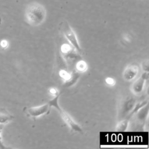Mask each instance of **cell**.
I'll return each mask as SVG.
<instances>
[{
	"label": "cell",
	"instance_id": "cell-1",
	"mask_svg": "<svg viewBox=\"0 0 149 149\" xmlns=\"http://www.w3.org/2000/svg\"><path fill=\"white\" fill-rule=\"evenodd\" d=\"M25 19L30 26H38L45 20L47 11L45 7L38 2L30 3L25 10Z\"/></svg>",
	"mask_w": 149,
	"mask_h": 149
},
{
	"label": "cell",
	"instance_id": "cell-2",
	"mask_svg": "<svg viewBox=\"0 0 149 149\" xmlns=\"http://www.w3.org/2000/svg\"><path fill=\"white\" fill-rule=\"evenodd\" d=\"M59 96L60 94L55 96L53 99H52L48 102L51 107H54L55 108L57 109L63 120L72 131L79 133L82 132V129L81 126L77 122H76L66 111H65L60 107L58 103V99Z\"/></svg>",
	"mask_w": 149,
	"mask_h": 149
},
{
	"label": "cell",
	"instance_id": "cell-3",
	"mask_svg": "<svg viewBox=\"0 0 149 149\" xmlns=\"http://www.w3.org/2000/svg\"><path fill=\"white\" fill-rule=\"evenodd\" d=\"M61 30L69 42V44L79 53L81 52V48L79 44L77 37L70 26L66 21L61 23Z\"/></svg>",
	"mask_w": 149,
	"mask_h": 149
},
{
	"label": "cell",
	"instance_id": "cell-4",
	"mask_svg": "<svg viewBox=\"0 0 149 149\" xmlns=\"http://www.w3.org/2000/svg\"><path fill=\"white\" fill-rule=\"evenodd\" d=\"M51 107L50 104L48 102L39 106L28 108L26 109V112L27 116L30 117L37 118L48 114L50 111Z\"/></svg>",
	"mask_w": 149,
	"mask_h": 149
},
{
	"label": "cell",
	"instance_id": "cell-5",
	"mask_svg": "<svg viewBox=\"0 0 149 149\" xmlns=\"http://www.w3.org/2000/svg\"><path fill=\"white\" fill-rule=\"evenodd\" d=\"M148 78V72H144L141 76L136 79L131 86V91L135 95L141 94L144 88L146 81Z\"/></svg>",
	"mask_w": 149,
	"mask_h": 149
},
{
	"label": "cell",
	"instance_id": "cell-6",
	"mask_svg": "<svg viewBox=\"0 0 149 149\" xmlns=\"http://www.w3.org/2000/svg\"><path fill=\"white\" fill-rule=\"evenodd\" d=\"M139 72V67L136 64H130L127 65L123 70V78L125 80L130 81L133 80Z\"/></svg>",
	"mask_w": 149,
	"mask_h": 149
},
{
	"label": "cell",
	"instance_id": "cell-7",
	"mask_svg": "<svg viewBox=\"0 0 149 149\" xmlns=\"http://www.w3.org/2000/svg\"><path fill=\"white\" fill-rule=\"evenodd\" d=\"M136 104L135 100L132 97H128L126 99V100L123 102V105L121 106V111L123 115L128 114L132 110L134 105Z\"/></svg>",
	"mask_w": 149,
	"mask_h": 149
},
{
	"label": "cell",
	"instance_id": "cell-8",
	"mask_svg": "<svg viewBox=\"0 0 149 149\" xmlns=\"http://www.w3.org/2000/svg\"><path fill=\"white\" fill-rule=\"evenodd\" d=\"M14 116L12 115L6 109L3 108H0V123L6 124L12 120H13Z\"/></svg>",
	"mask_w": 149,
	"mask_h": 149
},
{
	"label": "cell",
	"instance_id": "cell-9",
	"mask_svg": "<svg viewBox=\"0 0 149 149\" xmlns=\"http://www.w3.org/2000/svg\"><path fill=\"white\" fill-rule=\"evenodd\" d=\"M74 49H75L70 44L64 43L61 46V52L62 54L65 56H72Z\"/></svg>",
	"mask_w": 149,
	"mask_h": 149
},
{
	"label": "cell",
	"instance_id": "cell-10",
	"mask_svg": "<svg viewBox=\"0 0 149 149\" xmlns=\"http://www.w3.org/2000/svg\"><path fill=\"white\" fill-rule=\"evenodd\" d=\"M59 75L60 77L66 83H69L73 78V75L65 69H60L59 71Z\"/></svg>",
	"mask_w": 149,
	"mask_h": 149
},
{
	"label": "cell",
	"instance_id": "cell-11",
	"mask_svg": "<svg viewBox=\"0 0 149 149\" xmlns=\"http://www.w3.org/2000/svg\"><path fill=\"white\" fill-rule=\"evenodd\" d=\"M129 118H126L120 121H119L116 126V130L118 132H124L125 131L129 125Z\"/></svg>",
	"mask_w": 149,
	"mask_h": 149
},
{
	"label": "cell",
	"instance_id": "cell-12",
	"mask_svg": "<svg viewBox=\"0 0 149 149\" xmlns=\"http://www.w3.org/2000/svg\"><path fill=\"white\" fill-rule=\"evenodd\" d=\"M87 68L88 65L84 60H79L75 65V69L79 73L84 72L87 70Z\"/></svg>",
	"mask_w": 149,
	"mask_h": 149
},
{
	"label": "cell",
	"instance_id": "cell-13",
	"mask_svg": "<svg viewBox=\"0 0 149 149\" xmlns=\"http://www.w3.org/2000/svg\"><path fill=\"white\" fill-rule=\"evenodd\" d=\"M105 84H107L109 86H113L115 84L116 81L113 78L111 77H107L105 79Z\"/></svg>",
	"mask_w": 149,
	"mask_h": 149
},
{
	"label": "cell",
	"instance_id": "cell-14",
	"mask_svg": "<svg viewBox=\"0 0 149 149\" xmlns=\"http://www.w3.org/2000/svg\"><path fill=\"white\" fill-rule=\"evenodd\" d=\"M48 93L49 94H51V95L55 97L56 96L58 95H59L60 93L59 92V90L55 88V87H51L49 88L48 90Z\"/></svg>",
	"mask_w": 149,
	"mask_h": 149
},
{
	"label": "cell",
	"instance_id": "cell-15",
	"mask_svg": "<svg viewBox=\"0 0 149 149\" xmlns=\"http://www.w3.org/2000/svg\"><path fill=\"white\" fill-rule=\"evenodd\" d=\"M3 127H4V125L0 123V148H2V149H5V148H7L3 143L2 140V137H1V133L2 132Z\"/></svg>",
	"mask_w": 149,
	"mask_h": 149
},
{
	"label": "cell",
	"instance_id": "cell-16",
	"mask_svg": "<svg viewBox=\"0 0 149 149\" xmlns=\"http://www.w3.org/2000/svg\"><path fill=\"white\" fill-rule=\"evenodd\" d=\"M123 40L125 42H130L132 41V36L130 34H129V33H125L123 34Z\"/></svg>",
	"mask_w": 149,
	"mask_h": 149
},
{
	"label": "cell",
	"instance_id": "cell-17",
	"mask_svg": "<svg viewBox=\"0 0 149 149\" xmlns=\"http://www.w3.org/2000/svg\"><path fill=\"white\" fill-rule=\"evenodd\" d=\"M142 68L144 72H148V68H149V63L148 60L144 61L142 63Z\"/></svg>",
	"mask_w": 149,
	"mask_h": 149
},
{
	"label": "cell",
	"instance_id": "cell-18",
	"mask_svg": "<svg viewBox=\"0 0 149 149\" xmlns=\"http://www.w3.org/2000/svg\"><path fill=\"white\" fill-rule=\"evenodd\" d=\"M0 45L2 47V48H6L8 47V42L6 40H2L1 41V43H0Z\"/></svg>",
	"mask_w": 149,
	"mask_h": 149
}]
</instances>
